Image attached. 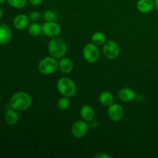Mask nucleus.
<instances>
[{
  "mask_svg": "<svg viewBox=\"0 0 158 158\" xmlns=\"http://www.w3.org/2000/svg\"><path fill=\"white\" fill-rule=\"evenodd\" d=\"M32 103V99L29 94L25 92H18L12 95L10 99V106L18 111L29 109Z\"/></svg>",
  "mask_w": 158,
  "mask_h": 158,
  "instance_id": "obj_1",
  "label": "nucleus"
},
{
  "mask_svg": "<svg viewBox=\"0 0 158 158\" xmlns=\"http://www.w3.org/2000/svg\"><path fill=\"white\" fill-rule=\"evenodd\" d=\"M48 51L51 56L56 59H61L66 53L67 46L63 39L53 37L48 43Z\"/></svg>",
  "mask_w": 158,
  "mask_h": 158,
  "instance_id": "obj_2",
  "label": "nucleus"
},
{
  "mask_svg": "<svg viewBox=\"0 0 158 158\" xmlns=\"http://www.w3.org/2000/svg\"><path fill=\"white\" fill-rule=\"evenodd\" d=\"M57 89L61 95L71 97L75 95L77 92V86L73 80L69 77H62L57 81Z\"/></svg>",
  "mask_w": 158,
  "mask_h": 158,
  "instance_id": "obj_3",
  "label": "nucleus"
},
{
  "mask_svg": "<svg viewBox=\"0 0 158 158\" xmlns=\"http://www.w3.org/2000/svg\"><path fill=\"white\" fill-rule=\"evenodd\" d=\"M38 69L41 73L44 75H50L54 73L58 69V62L52 56H46L40 60Z\"/></svg>",
  "mask_w": 158,
  "mask_h": 158,
  "instance_id": "obj_4",
  "label": "nucleus"
},
{
  "mask_svg": "<svg viewBox=\"0 0 158 158\" xmlns=\"http://www.w3.org/2000/svg\"><path fill=\"white\" fill-rule=\"evenodd\" d=\"M83 56L87 63H95L100 58V50L94 43H87L83 49Z\"/></svg>",
  "mask_w": 158,
  "mask_h": 158,
  "instance_id": "obj_5",
  "label": "nucleus"
},
{
  "mask_svg": "<svg viewBox=\"0 0 158 158\" xmlns=\"http://www.w3.org/2000/svg\"><path fill=\"white\" fill-rule=\"evenodd\" d=\"M120 49L119 45L113 40L106 41L103 44V53L108 60H115L120 55Z\"/></svg>",
  "mask_w": 158,
  "mask_h": 158,
  "instance_id": "obj_6",
  "label": "nucleus"
},
{
  "mask_svg": "<svg viewBox=\"0 0 158 158\" xmlns=\"http://www.w3.org/2000/svg\"><path fill=\"white\" fill-rule=\"evenodd\" d=\"M89 131V124L87 121L83 120H77L73 124L71 127V134L75 138H82L87 134Z\"/></svg>",
  "mask_w": 158,
  "mask_h": 158,
  "instance_id": "obj_7",
  "label": "nucleus"
},
{
  "mask_svg": "<svg viewBox=\"0 0 158 158\" xmlns=\"http://www.w3.org/2000/svg\"><path fill=\"white\" fill-rule=\"evenodd\" d=\"M61 32V29L58 23H56V21H50L43 23L42 25V32L46 36L48 37H56L60 35Z\"/></svg>",
  "mask_w": 158,
  "mask_h": 158,
  "instance_id": "obj_8",
  "label": "nucleus"
},
{
  "mask_svg": "<svg viewBox=\"0 0 158 158\" xmlns=\"http://www.w3.org/2000/svg\"><path fill=\"white\" fill-rule=\"evenodd\" d=\"M107 115L112 121H119L123 116V107L118 103H113L108 106Z\"/></svg>",
  "mask_w": 158,
  "mask_h": 158,
  "instance_id": "obj_9",
  "label": "nucleus"
},
{
  "mask_svg": "<svg viewBox=\"0 0 158 158\" xmlns=\"http://www.w3.org/2000/svg\"><path fill=\"white\" fill-rule=\"evenodd\" d=\"M12 39V31L10 28L4 23H0V45H6Z\"/></svg>",
  "mask_w": 158,
  "mask_h": 158,
  "instance_id": "obj_10",
  "label": "nucleus"
},
{
  "mask_svg": "<svg viewBox=\"0 0 158 158\" xmlns=\"http://www.w3.org/2000/svg\"><path fill=\"white\" fill-rule=\"evenodd\" d=\"M29 18L25 14H19L14 18L13 25L15 29L23 30L29 26Z\"/></svg>",
  "mask_w": 158,
  "mask_h": 158,
  "instance_id": "obj_11",
  "label": "nucleus"
},
{
  "mask_svg": "<svg viewBox=\"0 0 158 158\" xmlns=\"http://www.w3.org/2000/svg\"><path fill=\"white\" fill-rule=\"evenodd\" d=\"M155 8L154 0H138L137 9L141 13H149Z\"/></svg>",
  "mask_w": 158,
  "mask_h": 158,
  "instance_id": "obj_12",
  "label": "nucleus"
},
{
  "mask_svg": "<svg viewBox=\"0 0 158 158\" xmlns=\"http://www.w3.org/2000/svg\"><path fill=\"white\" fill-rule=\"evenodd\" d=\"M73 62L69 58L63 57L58 62V68L63 73H69L73 69Z\"/></svg>",
  "mask_w": 158,
  "mask_h": 158,
  "instance_id": "obj_13",
  "label": "nucleus"
},
{
  "mask_svg": "<svg viewBox=\"0 0 158 158\" xmlns=\"http://www.w3.org/2000/svg\"><path fill=\"white\" fill-rule=\"evenodd\" d=\"M118 97L121 101L130 102L135 99L136 94L132 89L126 87L119 90Z\"/></svg>",
  "mask_w": 158,
  "mask_h": 158,
  "instance_id": "obj_14",
  "label": "nucleus"
},
{
  "mask_svg": "<svg viewBox=\"0 0 158 158\" xmlns=\"http://www.w3.org/2000/svg\"><path fill=\"white\" fill-rule=\"evenodd\" d=\"M80 113L83 120L87 122L93 121L94 117H95V111H94V108L89 105H84L83 106H82Z\"/></svg>",
  "mask_w": 158,
  "mask_h": 158,
  "instance_id": "obj_15",
  "label": "nucleus"
},
{
  "mask_svg": "<svg viewBox=\"0 0 158 158\" xmlns=\"http://www.w3.org/2000/svg\"><path fill=\"white\" fill-rule=\"evenodd\" d=\"M100 103L104 106H110L114 102V97L109 91H103L99 97Z\"/></svg>",
  "mask_w": 158,
  "mask_h": 158,
  "instance_id": "obj_16",
  "label": "nucleus"
},
{
  "mask_svg": "<svg viewBox=\"0 0 158 158\" xmlns=\"http://www.w3.org/2000/svg\"><path fill=\"white\" fill-rule=\"evenodd\" d=\"M5 120L9 125H15L19 121V115L16 110L14 109H9L6 111L5 115Z\"/></svg>",
  "mask_w": 158,
  "mask_h": 158,
  "instance_id": "obj_17",
  "label": "nucleus"
},
{
  "mask_svg": "<svg viewBox=\"0 0 158 158\" xmlns=\"http://www.w3.org/2000/svg\"><path fill=\"white\" fill-rule=\"evenodd\" d=\"M92 43L97 46H102L106 42V37L104 33L101 32H97L92 35Z\"/></svg>",
  "mask_w": 158,
  "mask_h": 158,
  "instance_id": "obj_18",
  "label": "nucleus"
},
{
  "mask_svg": "<svg viewBox=\"0 0 158 158\" xmlns=\"http://www.w3.org/2000/svg\"><path fill=\"white\" fill-rule=\"evenodd\" d=\"M28 32L32 36H38L42 32V26L37 23H32L28 26Z\"/></svg>",
  "mask_w": 158,
  "mask_h": 158,
  "instance_id": "obj_19",
  "label": "nucleus"
},
{
  "mask_svg": "<svg viewBox=\"0 0 158 158\" xmlns=\"http://www.w3.org/2000/svg\"><path fill=\"white\" fill-rule=\"evenodd\" d=\"M70 106V100H69V97H64L60 99L57 102V106H58L59 109L62 111H65L66 110H68Z\"/></svg>",
  "mask_w": 158,
  "mask_h": 158,
  "instance_id": "obj_20",
  "label": "nucleus"
},
{
  "mask_svg": "<svg viewBox=\"0 0 158 158\" xmlns=\"http://www.w3.org/2000/svg\"><path fill=\"white\" fill-rule=\"evenodd\" d=\"M9 6L15 9H22L25 7L27 3V0H7Z\"/></svg>",
  "mask_w": 158,
  "mask_h": 158,
  "instance_id": "obj_21",
  "label": "nucleus"
},
{
  "mask_svg": "<svg viewBox=\"0 0 158 158\" xmlns=\"http://www.w3.org/2000/svg\"><path fill=\"white\" fill-rule=\"evenodd\" d=\"M43 19L47 22L56 21L57 19V15L56 12H54L53 11L47 10L43 14Z\"/></svg>",
  "mask_w": 158,
  "mask_h": 158,
  "instance_id": "obj_22",
  "label": "nucleus"
},
{
  "mask_svg": "<svg viewBox=\"0 0 158 158\" xmlns=\"http://www.w3.org/2000/svg\"><path fill=\"white\" fill-rule=\"evenodd\" d=\"M41 13L37 12V11H33V12H30V14L29 15V20H31L32 23H36V22H38L41 19Z\"/></svg>",
  "mask_w": 158,
  "mask_h": 158,
  "instance_id": "obj_23",
  "label": "nucleus"
},
{
  "mask_svg": "<svg viewBox=\"0 0 158 158\" xmlns=\"http://www.w3.org/2000/svg\"><path fill=\"white\" fill-rule=\"evenodd\" d=\"M31 5L33 6H39L42 3L43 0H29Z\"/></svg>",
  "mask_w": 158,
  "mask_h": 158,
  "instance_id": "obj_24",
  "label": "nucleus"
},
{
  "mask_svg": "<svg viewBox=\"0 0 158 158\" xmlns=\"http://www.w3.org/2000/svg\"><path fill=\"white\" fill-rule=\"evenodd\" d=\"M111 157L107 154H105V153H100V154H97L95 156V158H110Z\"/></svg>",
  "mask_w": 158,
  "mask_h": 158,
  "instance_id": "obj_25",
  "label": "nucleus"
},
{
  "mask_svg": "<svg viewBox=\"0 0 158 158\" xmlns=\"http://www.w3.org/2000/svg\"><path fill=\"white\" fill-rule=\"evenodd\" d=\"M154 6H155V9L158 12V0H154Z\"/></svg>",
  "mask_w": 158,
  "mask_h": 158,
  "instance_id": "obj_26",
  "label": "nucleus"
},
{
  "mask_svg": "<svg viewBox=\"0 0 158 158\" xmlns=\"http://www.w3.org/2000/svg\"><path fill=\"white\" fill-rule=\"evenodd\" d=\"M2 9L0 8V19L2 18Z\"/></svg>",
  "mask_w": 158,
  "mask_h": 158,
  "instance_id": "obj_27",
  "label": "nucleus"
},
{
  "mask_svg": "<svg viewBox=\"0 0 158 158\" xmlns=\"http://www.w3.org/2000/svg\"><path fill=\"white\" fill-rule=\"evenodd\" d=\"M6 2V0H0V4H3Z\"/></svg>",
  "mask_w": 158,
  "mask_h": 158,
  "instance_id": "obj_28",
  "label": "nucleus"
},
{
  "mask_svg": "<svg viewBox=\"0 0 158 158\" xmlns=\"http://www.w3.org/2000/svg\"><path fill=\"white\" fill-rule=\"evenodd\" d=\"M0 102H1V95H0Z\"/></svg>",
  "mask_w": 158,
  "mask_h": 158,
  "instance_id": "obj_29",
  "label": "nucleus"
}]
</instances>
